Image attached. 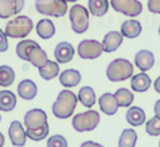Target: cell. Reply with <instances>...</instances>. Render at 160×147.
Wrapping results in <instances>:
<instances>
[{"label": "cell", "instance_id": "cell-1", "mask_svg": "<svg viewBox=\"0 0 160 147\" xmlns=\"http://www.w3.org/2000/svg\"><path fill=\"white\" fill-rule=\"evenodd\" d=\"M78 102L79 101H78V97L75 93H72L69 89H64V90L59 92L56 101L52 103V107H51L52 114L56 118L66 119L72 116Z\"/></svg>", "mask_w": 160, "mask_h": 147}, {"label": "cell", "instance_id": "cell-2", "mask_svg": "<svg viewBox=\"0 0 160 147\" xmlns=\"http://www.w3.org/2000/svg\"><path fill=\"white\" fill-rule=\"evenodd\" d=\"M134 67L124 58H116L106 67V77L110 82H122L132 77Z\"/></svg>", "mask_w": 160, "mask_h": 147}, {"label": "cell", "instance_id": "cell-3", "mask_svg": "<svg viewBox=\"0 0 160 147\" xmlns=\"http://www.w3.org/2000/svg\"><path fill=\"white\" fill-rule=\"evenodd\" d=\"M32 28H34V24H32V20L30 18H28L25 15H18L15 19L6 23L5 34L10 38L22 39L30 34Z\"/></svg>", "mask_w": 160, "mask_h": 147}, {"label": "cell", "instance_id": "cell-4", "mask_svg": "<svg viewBox=\"0 0 160 147\" xmlns=\"http://www.w3.org/2000/svg\"><path fill=\"white\" fill-rule=\"evenodd\" d=\"M100 122V114L99 112L96 111H92V109H89L86 112H82V113H78L72 117V128L76 131V132H90L92 129H95L98 127Z\"/></svg>", "mask_w": 160, "mask_h": 147}, {"label": "cell", "instance_id": "cell-5", "mask_svg": "<svg viewBox=\"0 0 160 147\" xmlns=\"http://www.w3.org/2000/svg\"><path fill=\"white\" fill-rule=\"evenodd\" d=\"M69 19L72 31L76 34H82L89 28V10L80 5L74 4L69 10Z\"/></svg>", "mask_w": 160, "mask_h": 147}, {"label": "cell", "instance_id": "cell-6", "mask_svg": "<svg viewBox=\"0 0 160 147\" xmlns=\"http://www.w3.org/2000/svg\"><path fill=\"white\" fill-rule=\"evenodd\" d=\"M35 9L38 13L42 15L61 18L68 11V1L65 0H36Z\"/></svg>", "mask_w": 160, "mask_h": 147}, {"label": "cell", "instance_id": "cell-7", "mask_svg": "<svg viewBox=\"0 0 160 147\" xmlns=\"http://www.w3.org/2000/svg\"><path fill=\"white\" fill-rule=\"evenodd\" d=\"M104 52L100 41L95 39H85L78 45V54L81 59H96Z\"/></svg>", "mask_w": 160, "mask_h": 147}, {"label": "cell", "instance_id": "cell-8", "mask_svg": "<svg viewBox=\"0 0 160 147\" xmlns=\"http://www.w3.org/2000/svg\"><path fill=\"white\" fill-rule=\"evenodd\" d=\"M112 9L126 16H138L142 11V4L139 0H110Z\"/></svg>", "mask_w": 160, "mask_h": 147}, {"label": "cell", "instance_id": "cell-9", "mask_svg": "<svg viewBox=\"0 0 160 147\" xmlns=\"http://www.w3.org/2000/svg\"><path fill=\"white\" fill-rule=\"evenodd\" d=\"M48 123V116L45 111L40 108H32L24 116V126L26 129H36Z\"/></svg>", "mask_w": 160, "mask_h": 147}, {"label": "cell", "instance_id": "cell-10", "mask_svg": "<svg viewBox=\"0 0 160 147\" xmlns=\"http://www.w3.org/2000/svg\"><path fill=\"white\" fill-rule=\"evenodd\" d=\"M24 0H0V19H8L19 14L24 8Z\"/></svg>", "mask_w": 160, "mask_h": 147}, {"label": "cell", "instance_id": "cell-11", "mask_svg": "<svg viewBox=\"0 0 160 147\" xmlns=\"http://www.w3.org/2000/svg\"><path fill=\"white\" fill-rule=\"evenodd\" d=\"M9 138L16 147H22L26 143V131L19 121H12L9 126Z\"/></svg>", "mask_w": 160, "mask_h": 147}, {"label": "cell", "instance_id": "cell-12", "mask_svg": "<svg viewBox=\"0 0 160 147\" xmlns=\"http://www.w3.org/2000/svg\"><path fill=\"white\" fill-rule=\"evenodd\" d=\"M74 54H75V49L74 46L68 43V41H61L56 46H55V50H54V55H55V59L58 63H69L71 62V59L74 58Z\"/></svg>", "mask_w": 160, "mask_h": 147}, {"label": "cell", "instance_id": "cell-13", "mask_svg": "<svg viewBox=\"0 0 160 147\" xmlns=\"http://www.w3.org/2000/svg\"><path fill=\"white\" fill-rule=\"evenodd\" d=\"M122 38H124V36L121 35L120 31L112 30V31L106 33L105 36H104V39H102V41H101V45H102L104 52H106V53H112V52H115V50L121 45Z\"/></svg>", "mask_w": 160, "mask_h": 147}, {"label": "cell", "instance_id": "cell-14", "mask_svg": "<svg viewBox=\"0 0 160 147\" xmlns=\"http://www.w3.org/2000/svg\"><path fill=\"white\" fill-rule=\"evenodd\" d=\"M99 107L101 112H104L108 116H114L118 112L119 104L112 93H104L99 98Z\"/></svg>", "mask_w": 160, "mask_h": 147}, {"label": "cell", "instance_id": "cell-15", "mask_svg": "<svg viewBox=\"0 0 160 147\" xmlns=\"http://www.w3.org/2000/svg\"><path fill=\"white\" fill-rule=\"evenodd\" d=\"M135 65L141 70V72H146L149 69L152 68L154 63H155V58H154V54L150 52V50H139L136 54H135Z\"/></svg>", "mask_w": 160, "mask_h": 147}, {"label": "cell", "instance_id": "cell-16", "mask_svg": "<svg viewBox=\"0 0 160 147\" xmlns=\"http://www.w3.org/2000/svg\"><path fill=\"white\" fill-rule=\"evenodd\" d=\"M48 55H46V52L38 44L35 46H32L29 53H28V62L31 63V65L36 67L38 69L44 67L46 63H48Z\"/></svg>", "mask_w": 160, "mask_h": 147}, {"label": "cell", "instance_id": "cell-17", "mask_svg": "<svg viewBox=\"0 0 160 147\" xmlns=\"http://www.w3.org/2000/svg\"><path fill=\"white\" fill-rule=\"evenodd\" d=\"M18 94L25 101H31L38 94V87L31 79H22L18 84Z\"/></svg>", "mask_w": 160, "mask_h": 147}, {"label": "cell", "instance_id": "cell-18", "mask_svg": "<svg viewBox=\"0 0 160 147\" xmlns=\"http://www.w3.org/2000/svg\"><path fill=\"white\" fill-rule=\"evenodd\" d=\"M141 24L140 21L135 20V19H130V20H126L121 24V28H120V33L124 38H129V39H134V38H138L141 33Z\"/></svg>", "mask_w": 160, "mask_h": 147}, {"label": "cell", "instance_id": "cell-19", "mask_svg": "<svg viewBox=\"0 0 160 147\" xmlns=\"http://www.w3.org/2000/svg\"><path fill=\"white\" fill-rule=\"evenodd\" d=\"M80 80H81V74L76 69H65L59 75V82L66 88L76 87L80 83Z\"/></svg>", "mask_w": 160, "mask_h": 147}, {"label": "cell", "instance_id": "cell-20", "mask_svg": "<svg viewBox=\"0 0 160 147\" xmlns=\"http://www.w3.org/2000/svg\"><path fill=\"white\" fill-rule=\"evenodd\" d=\"M130 85H131V89L134 92H139V93H142V92H146L150 85H151V79L150 77L145 73V72H141L139 74H135L132 75L131 78V82H130Z\"/></svg>", "mask_w": 160, "mask_h": 147}, {"label": "cell", "instance_id": "cell-21", "mask_svg": "<svg viewBox=\"0 0 160 147\" xmlns=\"http://www.w3.org/2000/svg\"><path fill=\"white\" fill-rule=\"evenodd\" d=\"M126 122L132 127H139L145 122V112L140 107H130L125 114Z\"/></svg>", "mask_w": 160, "mask_h": 147}, {"label": "cell", "instance_id": "cell-22", "mask_svg": "<svg viewBox=\"0 0 160 147\" xmlns=\"http://www.w3.org/2000/svg\"><path fill=\"white\" fill-rule=\"evenodd\" d=\"M36 34L41 39H50L55 34V25L50 19H41L36 24Z\"/></svg>", "mask_w": 160, "mask_h": 147}, {"label": "cell", "instance_id": "cell-23", "mask_svg": "<svg viewBox=\"0 0 160 147\" xmlns=\"http://www.w3.org/2000/svg\"><path fill=\"white\" fill-rule=\"evenodd\" d=\"M16 107V95L10 90H0V111L11 112Z\"/></svg>", "mask_w": 160, "mask_h": 147}, {"label": "cell", "instance_id": "cell-24", "mask_svg": "<svg viewBox=\"0 0 160 147\" xmlns=\"http://www.w3.org/2000/svg\"><path fill=\"white\" fill-rule=\"evenodd\" d=\"M78 101L84 106V107H92L96 102V97H95V92L91 87L85 85L82 88H80L79 93H78Z\"/></svg>", "mask_w": 160, "mask_h": 147}, {"label": "cell", "instance_id": "cell-25", "mask_svg": "<svg viewBox=\"0 0 160 147\" xmlns=\"http://www.w3.org/2000/svg\"><path fill=\"white\" fill-rule=\"evenodd\" d=\"M109 1L108 0H89L88 1V10L94 16H102L108 13Z\"/></svg>", "mask_w": 160, "mask_h": 147}, {"label": "cell", "instance_id": "cell-26", "mask_svg": "<svg viewBox=\"0 0 160 147\" xmlns=\"http://www.w3.org/2000/svg\"><path fill=\"white\" fill-rule=\"evenodd\" d=\"M59 72H60V68L58 62H52V60H48V63L44 67L39 68V74L45 80H50L55 78L56 75H59Z\"/></svg>", "mask_w": 160, "mask_h": 147}, {"label": "cell", "instance_id": "cell-27", "mask_svg": "<svg viewBox=\"0 0 160 147\" xmlns=\"http://www.w3.org/2000/svg\"><path fill=\"white\" fill-rule=\"evenodd\" d=\"M136 141H138L136 132L132 128H125L119 137L118 147H135Z\"/></svg>", "mask_w": 160, "mask_h": 147}, {"label": "cell", "instance_id": "cell-28", "mask_svg": "<svg viewBox=\"0 0 160 147\" xmlns=\"http://www.w3.org/2000/svg\"><path fill=\"white\" fill-rule=\"evenodd\" d=\"M114 95L118 101L119 107H129L134 101V94L128 88H119L114 93Z\"/></svg>", "mask_w": 160, "mask_h": 147}, {"label": "cell", "instance_id": "cell-29", "mask_svg": "<svg viewBox=\"0 0 160 147\" xmlns=\"http://www.w3.org/2000/svg\"><path fill=\"white\" fill-rule=\"evenodd\" d=\"M35 45H38V43L34 41V40H31V39H24V40L19 41L18 45H16V49H15L16 55H18L20 59L28 62V53H29V50H30L32 46H35Z\"/></svg>", "mask_w": 160, "mask_h": 147}, {"label": "cell", "instance_id": "cell-30", "mask_svg": "<svg viewBox=\"0 0 160 147\" xmlns=\"http://www.w3.org/2000/svg\"><path fill=\"white\" fill-rule=\"evenodd\" d=\"M15 80V72L9 65H0V85L9 87Z\"/></svg>", "mask_w": 160, "mask_h": 147}, {"label": "cell", "instance_id": "cell-31", "mask_svg": "<svg viewBox=\"0 0 160 147\" xmlns=\"http://www.w3.org/2000/svg\"><path fill=\"white\" fill-rule=\"evenodd\" d=\"M48 133H49V124L48 123L40 128H36V129H26V137H29L32 141H41L48 136Z\"/></svg>", "mask_w": 160, "mask_h": 147}, {"label": "cell", "instance_id": "cell-32", "mask_svg": "<svg viewBox=\"0 0 160 147\" xmlns=\"http://www.w3.org/2000/svg\"><path fill=\"white\" fill-rule=\"evenodd\" d=\"M145 131L149 136H160V118L156 116L151 117L145 124Z\"/></svg>", "mask_w": 160, "mask_h": 147}, {"label": "cell", "instance_id": "cell-33", "mask_svg": "<svg viewBox=\"0 0 160 147\" xmlns=\"http://www.w3.org/2000/svg\"><path fill=\"white\" fill-rule=\"evenodd\" d=\"M46 147H68V141L61 134H54L48 139Z\"/></svg>", "mask_w": 160, "mask_h": 147}, {"label": "cell", "instance_id": "cell-34", "mask_svg": "<svg viewBox=\"0 0 160 147\" xmlns=\"http://www.w3.org/2000/svg\"><path fill=\"white\" fill-rule=\"evenodd\" d=\"M148 9L152 14H160V0H148Z\"/></svg>", "mask_w": 160, "mask_h": 147}, {"label": "cell", "instance_id": "cell-35", "mask_svg": "<svg viewBox=\"0 0 160 147\" xmlns=\"http://www.w3.org/2000/svg\"><path fill=\"white\" fill-rule=\"evenodd\" d=\"M9 49V43H8V35L5 31L0 29V53H4Z\"/></svg>", "mask_w": 160, "mask_h": 147}, {"label": "cell", "instance_id": "cell-36", "mask_svg": "<svg viewBox=\"0 0 160 147\" xmlns=\"http://www.w3.org/2000/svg\"><path fill=\"white\" fill-rule=\"evenodd\" d=\"M80 147H104L102 144L100 143H96V142H92V141H85L80 144Z\"/></svg>", "mask_w": 160, "mask_h": 147}, {"label": "cell", "instance_id": "cell-37", "mask_svg": "<svg viewBox=\"0 0 160 147\" xmlns=\"http://www.w3.org/2000/svg\"><path fill=\"white\" fill-rule=\"evenodd\" d=\"M154 112H155V116L160 118V99H158L154 104Z\"/></svg>", "mask_w": 160, "mask_h": 147}, {"label": "cell", "instance_id": "cell-38", "mask_svg": "<svg viewBox=\"0 0 160 147\" xmlns=\"http://www.w3.org/2000/svg\"><path fill=\"white\" fill-rule=\"evenodd\" d=\"M154 89L160 94V75L155 79V82H154Z\"/></svg>", "mask_w": 160, "mask_h": 147}, {"label": "cell", "instance_id": "cell-39", "mask_svg": "<svg viewBox=\"0 0 160 147\" xmlns=\"http://www.w3.org/2000/svg\"><path fill=\"white\" fill-rule=\"evenodd\" d=\"M4 142H5V137H4V134L0 132V147L4 146Z\"/></svg>", "mask_w": 160, "mask_h": 147}, {"label": "cell", "instance_id": "cell-40", "mask_svg": "<svg viewBox=\"0 0 160 147\" xmlns=\"http://www.w3.org/2000/svg\"><path fill=\"white\" fill-rule=\"evenodd\" d=\"M65 1H69V3H75V1H78V0H65Z\"/></svg>", "mask_w": 160, "mask_h": 147}, {"label": "cell", "instance_id": "cell-41", "mask_svg": "<svg viewBox=\"0 0 160 147\" xmlns=\"http://www.w3.org/2000/svg\"><path fill=\"white\" fill-rule=\"evenodd\" d=\"M159 35H160V25H159Z\"/></svg>", "mask_w": 160, "mask_h": 147}, {"label": "cell", "instance_id": "cell-42", "mask_svg": "<svg viewBox=\"0 0 160 147\" xmlns=\"http://www.w3.org/2000/svg\"><path fill=\"white\" fill-rule=\"evenodd\" d=\"M0 121H1V114H0Z\"/></svg>", "mask_w": 160, "mask_h": 147}, {"label": "cell", "instance_id": "cell-43", "mask_svg": "<svg viewBox=\"0 0 160 147\" xmlns=\"http://www.w3.org/2000/svg\"><path fill=\"white\" fill-rule=\"evenodd\" d=\"M159 147H160V141H159Z\"/></svg>", "mask_w": 160, "mask_h": 147}]
</instances>
